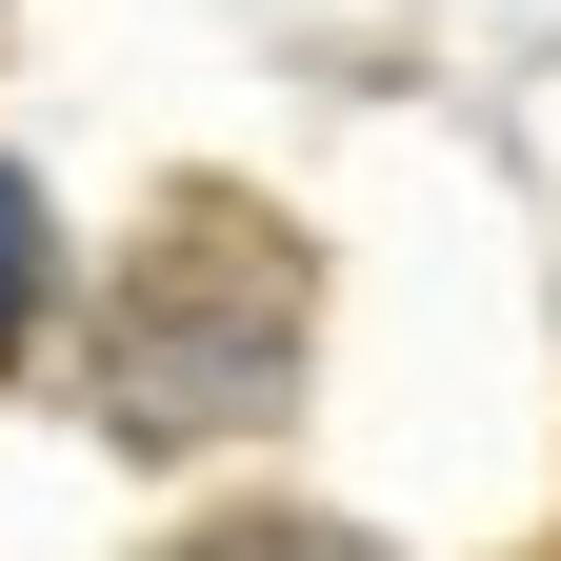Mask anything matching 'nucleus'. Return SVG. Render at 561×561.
<instances>
[{
  "mask_svg": "<svg viewBox=\"0 0 561 561\" xmlns=\"http://www.w3.org/2000/svg\"><path fill=\"white\" fill-rule=\"evenodd\" d=\"M21 321H41V201H21V161H0V362H21Z\"/></svg>",
  "mask_w": 561,
  "mask_h": 561,
  "instance_id": "2",
  "label": "nucleus"
},
{
  "mask_svg": "<svg viewBox=\"0 0 561 561\" xmlns=\"http://www.w3.org/2000/svg\"><path fill=\"white\" fill-rule=\"evenodd\" d=\"M181 561H362V541H321V522H221V541H181Z\"/></svg>",
  "mask_w": 561,
  "mask_h": 561,
  "instance_id": "3",
  "label": "nucleus"
},
{
  "mask_svg": "<svg viewBox=\"0 0 561 561\" xmlns=\"http://www.w3.org/2000/svg\"><path fill=\"white\" fill-rule=\"evenodd\" d=\"M301 241L261 201H161V241L121 261V321H101V401L121 442H221L301 381Z\"/></svg>",
  "mask_w": 561,
  "mask_h": 561,
  "instance_id": "1",
  "label": "nucleus"
}]
</instances>
